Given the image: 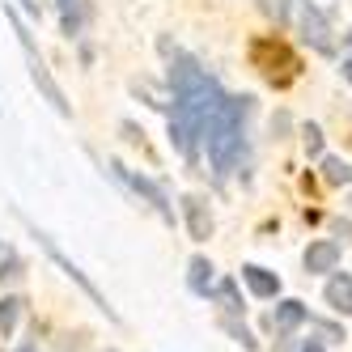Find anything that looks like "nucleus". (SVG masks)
Segmentation results:
<instances>
[{"mask_svg":"<svg viewBox=\"0 0 352 352\" xmlns=\"http://www.w3.org/2000/svg\"><path fill=\"white\" fill-rule=\"evenodd\" d=\"M170 89H174V115H170V140L183 157H195V136H204L208 119L225 102L221 85L199 68L191 56H174L170 64Z\"/></svg>","mask_w":352,"mask_h":352,"instance_id":"1","label":"nucleus"},{"mask_svg":"<svg viewBox=\"0 0 352 352\" xmlns=\"http://www.w3.org/2000/svg\"><path fill=\"white\" fill-rule=\"evenodd\" d=\"M250 98H225L217 107V115L208 119L204 140H208V162L217 174H230L238 153H242V115H246Z\"/></svg>","mask_w":352,"mask_h":352,"instance_id":"2","label":"nucleus"},{"mask_svg":"<svg viewBox=\"0 0 352 352\" xmlns=\"http://www.w3.org/2000/svg\"><path fill=\"white\" fill-rule=\"evenodd\" d=\"M250 64H255L272 85H289L297 77V56L280 38H255L250 43Z\"/></svg>","mask_w":352,"mask_h":352,"instance_id":"3","label":"nucleus"},{"mask_svg":"<svg viewBox=\"0 0 352 352\" xmlns=\"http://www.w3.org/2000/svg\"><path fill=\"white\" fill-rule=\"evenodd\" d=\"M9 17H13V13H9ZM13 21H17V17H13ZM17 34H21V47H26V60H30V77H34V85H38V89L47 94V102H52V107H56L60 115H72V107H68V98L60 94V85L52 81V72H47V64L38 60V52H34V43H30V34L21 30V21H17Z\"/></svg>","mask_w":352,"mask_h":352,"instance_id":"4","label":"nucleus"},{"mask_svg":"<svg viewBox=\"0 0 352 352\" xmlns=\"http://www.w3.org/2000/svg\"><path fill=\"white\" fill-rule=\"evenodd\" d=\"M301 38H306L318 56H336V38H331V26H327V17L314 9V5H306L301 9Z\"/></svg>","mask_w":352,"mask_h":352,"instance_id":"5","label":"nucleus"},{"mask_svg":"<svg viewBox=\"0 0 352 352\" xmlns=\"http://www.w3.org/2000/svg\"><path fill=\"white\" fill-rule=\"evenodd\" d=\"M111 170H115V174H119V179H123V183H128V187H132L136 195H144V199H148V204H153V208H157L162 217H174V212H170V199H166V191H162L157 183H148V179H144V174H132V170H123L119 162H115Z\"/></svg>","mask_w":352,"mask_h":352,"instance_id":"6","label":"nucleus"},{"mask_svg":"<svg viewBox=\"0 0 352 352\" xmlns=\"http://www.w3.org/2000/svg\"><path fill=\"white\" fill-rule=\"evenodd\" d=\"M183 212H187V230L195 242H204L212 234V212H208V199L204 195H187L183 199Z\"/></svg>","mask_w":352,"mask_h":352,"instance_id":"7","label":"nucleus"},{"mask_svg":"<svg viewBox=\"0 0 352 352\" xmlns=\"http://www.w3.org/2000/svg\"><path fill=\"white\" fill-rule=\"evenodd\" d=\"M242 280L250 285V293H255V297H276V293H280V276H272L259 263H246L242 267Z\"/></svg>","mask_w":352,"mask_h":352,"instance_id":"8","label":"nucleus"},{"mask_svg":"<svg viewBox=\"0 0 352 352\" xmlns=\"http://www.w3.org/2000/svg\"><path fill=\"white\" fill-rule=\"evenodd\" d=\"M38 242H43V246H47V255H52V259H56V263H60V267H64V272H68V276H72V280H77V285H81V289H85V293H89V297H94V301H98V306H102V310H107V301H102V293H98V289H94V285H89V280H85V276H81V272H77V267H72V263H68V259H64V255H60V250H56V242H52V238H47V234H38ZM107 314H111V310H107Z\"/></svg>","mask_w":352,"mask_h":352,"instance_id":"9","label":"nucleus"},{"mask_svg":"<svg viewBox=\"0 0 352 352\" xmlns=\"http://www.w3.org/2000/svg\"><path fill=\"white\" fill-rule=\"evenodd\" d=\"M340 263V246L336 242H314L306 250V272H331Z\"/></svg>","mask_w":352,"mask_h":352,"instance_id":"10","label":"nucleus"},{"mask_svg":"<svg viewBox=\"0 0 352 352\" xmlns=\"http://www.w3.org/2000/svg\"><path fill=\"white\" fill-rule=\"evenodd\" d=\"M301 322H306V306H301V301H285V306H276V314L267 318L272 331H293Z\"/></svg>","mask_w":352,"mask_h":352,"instance_id":"11","label":"nucleus"},{"mask_svg":"<svg viewBox=\"0 0 352 352\" xmlns=\"http://www.w3.org/2000/svg\"><path fill=\"white\" fill-rule=\"evenodd\" d=\"M327 306L340 310V314H352V276H336L327 285Z\"/></svg>","mask_w":352,"mask_h":352,"instance_id":"12","label":"nucleus"},{"mask_svg":"<svg viewBox=\"0 0 352 352\" xmlns=\"http://www.w3.org/2000/svg\"><path fill=\"white\" fill-rule=\"evenodd\" d=\"M187 285L195 293H208L212 289V263L208 259H191V276H187Z\"/></svg>","mask_w":352,"mask_h":352,"instance_id":"13","label":"nucleus"},{"mask_svg":"<svg viewBox=\"0 0 352 352\" xmlns=\"http://www.w3.org/2000/svg\"><path fill=\"white\" fill-rule=\"evenodd\" d=\"M322 179L336 183V187H344V183H352V166L340 162V157H327V162H322Z\"/></svg>","mask_w":352,"mask_h":352,"instance_id":"14","label":"nucleus"},{"mask_svg":"<svg viewBox=\"0 0 352 352\" xmlns=\"http://www.w3.org/2000/svg\"><path fill=\"white\" fill-rule=\"evenodd\" d=\"M17 314H21V301H17V297H5V301H0V336H9L13 327H17Z\"/></svg>","mask_w":352,"mask_h":352,"instance_id":"15","label":"nucleus"},{"mask_svg":"<svg viewBox=\"0 0 352 352\" xmlns=\"http://www.w3.org/2000/svg\"><path fill=\"white\" fill-rule=\"evenodd\" d=\"M259 9H263V17L276 21V26H285V21H289V9H293V0H259Z\"/></svg>","mask_w":352,"mask_h":352,"instance_id":"16","label":"nucleus"},{"mask_svg":"<svg viewBox=\"0 0 352 352\" xmlns=\"http://www.w3.org/2000/svg\"><path fill=\"white\" fill-rule=\"evenodd\" d=\"M217 297H221L230 310H242V301H238V285H234V280H221V285H217Z\"/></svg>","mask_w":352,"mask_h":352,"instance_id":"17","label":"nucleus"},{"mask_svg":"<svg viewBox=\"0 0 352 352\" xmlns=\"http://www.w3.org/2000/svg\"><path fill=\"white\" fill-rule=\"evenodd\" d=\"M17 276H21V259L5 255V259H0V280H17Z\"/></svg>","mask_w":352,"mask_h":352,"instance_id":"18","label":"nucleus"},{"mask_svg":"<svg viewBox=\"0 0 352 352\" xmlns=\"http://www.w3.org/2000/svg\"><path fill=\"white\" fill-rule=\"evenodd\" d=\"M301 136H306V153H310V157H318V153H322V132H318L314 123H310V128L301 132Z\"/></svg>","mask_w":352,"mask_h":352,"instance_id":"19","label":"nucleus"},{"mask_svg":"<svg viewBox=\"0 0 352 352\" xmlns=\"http://www.w3.org/2000/svg\"><path fill=\"white\" fill-rule=\"evenodd\" d=\"M225 331H230V336H234V340H238L246 352H255V340H250V331H246V327H238V322H225Z\"/></svg>","mask_w":352,"mask_h":352,"instance_id":"20","label":"nucleus"},{"mask_svg":"<svg viewBox=\"0 0 352 352\" xmlns=\"http://www.w3.org/2000/svg\"><path fill=\"white\" fill-rule=\"evenodd\" d=\"M336 234H340L344 242H352V221H344V217H340V221H336Z\"/></svg>","mask_w":352,"mask_h":352,"instance_id":"21","label":"nucleus"},{"mask_svg":"<svg viewBox=\"0 0 352 352\" xmlns=\"http://www.w3.org/2000/svg\"><path fill=\"white\" fill-rule=\"evenodd\" d=\"M297 352H322V344H314V340H310V344H301Z\"/></svg>","mask_w":352,"mask_h":352,"instance_id":"22","label":"nucleus"},{"mask_svg":"<svg viewBox=\"0 0 352 352\" xmlns=\"http://www.w3.org/2000/svg\"><path fill=\"white\" fill-rule=\"evenodd\" d=\"M344 77H348V81H352V56H348V60H344Z\"/></svg>","mask_w":352,"mask_h":352,"instance_id":"23","label":"nucleus"},{"mask_svg":"<svg viewBox=\"0 0 352 352\" xmlns=\"http://www.w3.org/2000/svg\"><path fill=\"white\" fill-rule=\"evenodd\" d=\"M21 5H26L30 13H38V0H21Z\"/></svg>","mask_w":352,"mask_h":352,"instance_id":"24","label":"nucleus"},{"mask_svg":"<svg viewBox=\"0 0 352 352\" xmlns=\"http://www.w3.org/2000/svg\"><path fill=\"white\" fill-rule=\"evenodd\" d=\"M17 352H34V348H17Z\"/></svg>","mask_w":352,"mask_h":352,"instance_id":"25","label":"nucleus"},{"mask_svg":"<svg viewBox=\"0 0 352 352\" xmlns=\"http://www.w3.org/2000/svg\"><path fill=\"white\" fill-rule=\"evenodd\" d=\"M348 204H352V195H348Z\"/></svg>","mask_w":352,"mask_h":352,"instance_id":"26","label":"nucleus"},{"mask_svg":"<svg viewBox=\"0 0 352 352\" xmlns=\"http://www.w3.org/2000/svg\"><path fill=\"white\" fill-rule=\"evenodd\" d=\"M64 5H68V0H64Z\"/></svg>","mask_w":352,"mask_h":352,"instance_id":"27","label":"nucleus"}]
</instances>
